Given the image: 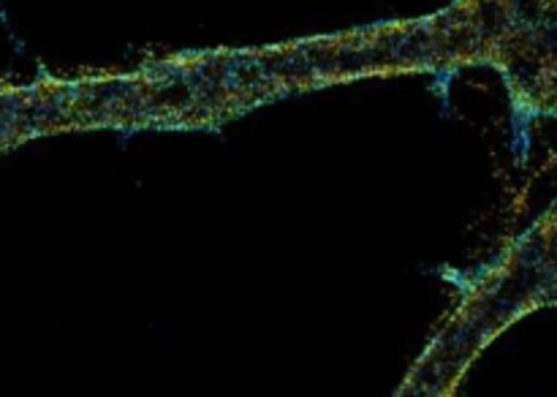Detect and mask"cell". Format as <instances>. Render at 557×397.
Masks as SVG:
<instances>
[{"label": "cell", "mask_w": 557, "mask_h": 397, "mask_svg": "<svg viewBox=\"0 0 557 397\" xmlns=\"http://www.w3.org/2000/svg\"><path fill=\"white\" fill-rule=\"evenodd\" d=\"M542 5H544V11H547V14L557 22V0H542Z\"/></svg>", "instance_id": "obj_1"}]
</instances>
